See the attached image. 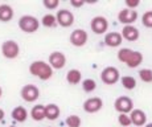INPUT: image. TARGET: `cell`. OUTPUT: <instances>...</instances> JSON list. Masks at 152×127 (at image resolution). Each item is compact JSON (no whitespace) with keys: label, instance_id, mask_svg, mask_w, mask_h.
<instances>
[{"label":"cell","instance_id":"obj_1","mask_svg":"<svg viewBox=\"0 0 152 127\" xmlns=\"http://www.w3.org/2000/svg\"><path fill=\"white\" fill-rule=\"evenodd\" d=\"M143 54L138 51H132L130 48H122L118 52V60L121 62L126 64L128 68L134 69V68H138L140 64L143 62Z\"/></svg>","mask_w":152,"mask_h":127},{"label":"cell","instance_id":"obj_2","mask_svg":"<svg viewBox=\"0 0 152 127\" xmlns=\"http://www.w3.org/2000/svg\"><path fill=\"white\" fill-rule=\"evenodd\" d=\"M29 73L32 76L37 77V78H40L41 81H48L53 76V69L48 62L39 60V61H33L29 65Z\"/></svg>","mask_w":152,"mask_h":127},{"label":"cell","instance_id":"obj_3","mask_svg":"<svg viewBox=\"0 0 152 127\" xmlns=\"http://www.w3.org/2000/svg\"><path fill=\"white\" fill-rule=\"evenodd\" d=\"M19 28L25 33H34L40 28V21L32 15H24L19 19Z\"/></svg>","mask_w":152,"mask_h":127},{"label":"cell","instance_id":"obj_4","mask_svg":"<svg viewBox=\"0 0 152 127\" xmlns=\"http://www.w3.org/2000/svg\"><path fill=\"white\" fill-rule=\"evenodd\" d=\"M1 54L8 60H13L20 54V46L15 40H7L1 45Z\"/></svg>","mask_w":152,"mask_h":127},{"label":"cell","instance_id":"obj_5","mask_svg":"<svg viewBox=\"0 0 152 127\" xmlns=\"http://www.w3.org/2000/svg\"><path fill=\"white\" fill-rule=\"evenodd\" d=\"M101 79L106 85H115L121 79V73L115 66H107L102 70Z\"/></svg>","mask_w":152,"mask_h":127},{"label":"cell","instance_id":"obj_6","mask_svg":"<svg viewBox=\"0 0 152 127\" xmlns=\"http://www.w3.org/2000/svg\"><path fill=\"white\" fill-rule=\"evenodd\" d=\"M114 107L118 111L119 114H130L131 111L134 110V102L130 97H118L115 99V103H114Z\"/></svg>","mask_w":152,"mask_h":127},{"label":"cell","instance_id":"obj_7","mask_svg":"<svg viewBox=\"0 0 152 127\" xmlns=\"http://www.w3.org/2000/svg\"><path fill=\"white\" fill-rule=\"evenodd\" d=\"M20 95H21V98L24 99L25 102H34L39 99L40 97V90L39 87L36 86V85H32V84H28L25 85V86H23L21 91H20Z\"/></svg>","mask_w":152,"mask_h":127},{"label":"cell","instance_id":"obj_8","mask_svg":"<svg viewBox=\"0 0 152 127\" xmlns=\"http://www.w3.org/2000/svg\"><path fill=\"white\" fill-rule=\"evenodd\" d=\"M90 26H91V31L95 35H103L109 29V21L104 16H95L91 19Z\"/></svg>","mask_w":152,"mask_h":127},{"label":"cell","instance_id":"obj_9","mask_svg":"<svg viewBox=\"0 0 152 127\" xmlns=\"http://www.w3.org/2000/svg\"><path fill=\"white\" fill-rule=\"evenodd\" d=\"M118 20H119V23H121V24L132 25L134 23L138 20V11L124 8V10H122L121 12L118 13Z\"/></svg>","mask_w":152,"mask_h":127},{"label":"cell","instance_id":"obj_10","mask_svg":"<svg viewBox=\"0 0 152 127\" xmlns=\"http://www.w3.org/2000/svg\"><path fill=\"white\" fill-rule=\"evenodd\" d=\"M56 20H57L58 25L68 28V26H72L74 24V15L69 10H60L56 15Z\"/></svg>","mask_w":152,"mask_h":127},{"label":"cell","instance_id":"obj_11","mask_svg":"<svg viewBox=\"0 0 152 127\" xmlns=\"http://www.w3.org/2000/svg\"><path fill=\"white\" fill-rule=\"evenodd\" d=\"M87 38H89V36H87V32L85 29H75L70 35V44L73 46L81 48L87 43Z\"/></svg>","mask_w":152,"mask_h":127},{"label":"cell","instance_id":"obj_12","mask_svg":"<svg viewBox=\"0 0 152 127\" xmlns=\"http://www.w3.org/2000/svg\"><path fill=\"white\" fill-rule=\"evenodd\" d=\"M102 107H103V101L99 97H91L83 102V110L89 114L98 113Z\"/></svg>","mask_w":152,"mask_h":127},{"label":"cell","instance_id":"obj_13","mask_svg":"<svg viewBox=\"0 0 152 127\" xmlns=\"http://www.w3.org/2000/svg\"><path fill=\"white\" fill-rule=\"evenodd\" d=\"M49 65L52 69H62L66 65V56L62 52H53L49 56Z\"/></svg>","mask_w":152,"mask_h":127},{"label":"cell","instance_id":"obj_14","mask_svg":"<svg viewBox=\"0 0 152 127\" xmlns=\"http://www.w3.org/2000/svg\"><path fill=\"white\" fill-rule=\"evenodd\" d=\"M130 119H131V125L140 127L147 123V115H145V113L143 110H140V109H134L130 113Z\"/></svg>","mask_w":152,"mask_h":127},{"label":"cell","instance_id":"obj_15","mask_svg":"<svg viewBox=\"0 0 152 127\" xmlns=\"http://www.w3.org/2000/svg\"><path fill=\"white\" fill-rule=\"evenodd\" d=\"M122 38L127 41H136L140 36V32L136 26L134 25H124L123 29H122V33H121Z\"/></svg>","mask_w":152,"mask_h":127},{"label":"cell","instance_id":"obj_16","mask_svg":"<svg viewBox=\"0 0 152 127\" xmlns=\"http://www.w3.org/2000/svg\"><path fill=\"white\" fill-rule=\"evenodd\" d=\"M122 41H123V38H122L119 32H109V33H106V36H104V44H106L107 46H110V48L121 46Z\"/></svg>","mask_w":152,"mask_h":127},{"label":"cell","instance_id":"obj_17","mask_svg":"<svg viewBox=\"0 0 152 127\" xmlns=\"http://www.w3.org/2000/svg\"><path fill=\"white\" fill-rule=\"evenodd\" d=\"M13 19V8L10 4H0V21L8 23Z\"/></svg>","mask_w":152,"mask_h":127},{"label":"cell","instance_id":"obj_18","mask_svg":"<svg viewBox=\"0 0 152 127\" xmlns=\"http://www.w3.org/2000/svg\"><path fill=\"white\" fill-rule=\"evenodd\" d=\"M61 114V110L56 103H49L45 106V118L49 120H56Z\"/></svg>","mask_w":152,"mask_h":127},{"label":"cell","instance_id":"obj_19","mask_svg":"<svg viewBox=\"0 0 152 127\" xmlns=\"http://www.w3.org/2000/svg\"><path fill=\"white\" fill-rule=\"evenodd\" d=\"M12 118L13 120H16V122L19 123H23L27 120L28 118V111L25 110V107H23V106H17V107H15L12 110Z\"/></svg>","mask_w":152,"mask_h":127},{"label":"cell","instance_id":"obj_20","mask_svg":"<svg viewBox=\"0 0 152 127\" xmlns=\"http://www.w3.org/2000/svg\"><path fill=\"white\" fill-rule=\"evenodd\" d=\"M31 117L36 122H41L42 119H45V106L44 105H36L32 107L31 110Z\"/></svg>","mask_w":152,"mask_h":127},{"label":"cell","instance_id":"obj_21","mask_svg":"<svg viewBox=\"0 0 152 127\" xmlns=\"http://www.w3.org/2000/svg\"><path fill=\"white\" fill-rule=\"evenodd\" d=\"M82 79V73L78 69H72L66 73V81L69 82L70 85H78Z\"/></svg>","mask_w":152,"mask_h":127},{"label":"cell","instance_id":"obj_22","mask_svg":"<svg viewBox=\"0 0 152 127\" xmlns=\"http://www.w3.org/2000/svg\"><path fill=\"white\" fill-rule=\"evenodd\" d=\"M121 84L123 85L124 89L127 90H134L136 87V79L131 76H124L121 78Z\"/></svg>","mask_w":152,"mask_h":127},{"label":"cell","instance_id":"obj_23","mask_svg":"<svg viewBox=\"0 0 152 127\" xmlns=\"http://www.w3.org/2000/svg\"><path fill=\"white\" fill-rule=\"evenodd\" d=\"M41 24L46 28H54L57 25V20H56V16L52 13H46L42 16L41 19Z\"/></svg>","mask_w":152,"mask_h":127},{"label":"cell","instance_id":"obj_24","mask_svg":"<svg viewBox=\"0 0 152 127\" xmlns=\"http://www.w3.org/2000/svg\"><path fill=\"white\" fill-rule=\"evenodd\" d=\"M82 89L86 93H93L95 89H97V82L91 78H86L82 81Z\"/></svg>","mask_w":152,"mask_h":127},{"label":"cell","instance_id":"obj_25","mask_svg":"<svg viewBox=\"0 0 152 127\" xmlns=\"http://www.w3.org/2000/svg\"><path fill=\"white\" fill-rule=\"evenodd\" d=\"M82 120L78 115H70V117L66 118V125L68 127H80Z\"/></svg>","mask_w":152,"mask_h":127},{"label":"cell","instance_id":"obj_26","mask_svg":"<svg viewBox=\"0 0 152 127\" xmlns=\"http://www.w3.org/2000/svg\"><path fill=\"white\" fill-rule=\"evenodd\" d=\"M139 77L143 82L150 84V82H152V69H142L139 72Z\"/></svg>","mask_w":152,"mask_h":127},{"label":"cell","instance_id":"obj_27","mask_svg":"<svg viewBox=\"0 0 152 127\" xmlns=\"http://www.w3.org/2000/svg\"><path fill=\"white\" fill-rule=\"evenodd\" d=\"M142 23L145 28H152V11H147L142 17Z\"/></svg>","mask_w":152,"mask_h":127},{"label":"cell","instance_id":"obj_28","mask_svg":"<svg viewBox=\"0 0 152 127\" xmlns=\"http://www.w3.org/2000/svg\"><path fill=\"white\" fill-rule=\"evenodd\" d=\"M118 123L122 127H128L131 126V119H130V115L128 114H119L118 117Z\"/></svg>","mask_w":152,"mask_h":127},{"label":"cell","instance_id":"obj_29","mask_svg":"<svg viewBox=\"0 0 152 127\" xmlns=\"http://www.w3.org/2000/svg\"><path fill=\"white\" fill-rule=\"evenodd\" d=\"M44 7L46 8V10H56V8L60 5V0H44L42 1Z\"/></svg>","mask_w":152,"mask_h":127},{"label":"cell","instance_id":"obj_30","mask_svg":"<svg viewBox=\"0 0 152 127\" xmlns=\"http://www.w3.org/2000/svg\"><path fill=\"white\" fill-rule=\"evenodd\" d=\"M139 0H126V5H127L128 10H135L136 7H139Z\"/></svg>","mask_w":152,"mask_h":127},{"label":"cell","instance_id":"obj_31","mask_svg":"<svg viewBox=\"0 0 152 127\" xmlns=\"http://www.w3.org/2000/svg\"><path fill=\"white\" fill-rule=\"evenodd\" d=\"M85 4V1L82 0H70V5H73L74 8H81Z\"/></svg>","mask_w":152,"mask_h":127},{"label":"cell","instance_id":"obj_32","mask_svg":"<svg viewBox=\"0 0 152 127\" xmlns=\"http://www.w3.org/2000/svg\"><path fill=\"white\" fill-rule=\"evenodd\" d=\"M4 115H5L4 110H3V109H0V120H3V118H4Z\"/></svg>","mask_w":152,"mask_h":127},{"label":"cell","instance_id":"obj_33","mask_svg":"<svg viewBox=\"0 0 152 127\" xmlns=\"http://www.w3.org/2000/svg\"><path fill=\"white\" fill-rule=\"evenodd\" d=\"M144 127H152V123H147V125H145Z\"/></svg>","mask_w":152,"mask_h":127},{"label":"cell","instance_id":"obj_34","mask_svg":"<svg viewBox=\"0 0 152 127\" xmlns=\"http://www.w3.org/2000/svg\"><path fill=\"white\" fill-rule=\"evenodd\" d=\"M1 95H3V89L0 87V98H1Z\"/></svg>","mask_w":152,"mask_h":127},{"label":"cell","instance_id":"obj_35","mask_svg":"<svg viewBox=\"0 0 152 127\" xmlns=\"http://www.w3.org/2000/svg\"><path fill=\"white\" fill-rule=\"evenodd\" d=\"M10 127H16V126H10Z\"/></svg>","mask_w":152,"mask_h":127}]
</instances>
